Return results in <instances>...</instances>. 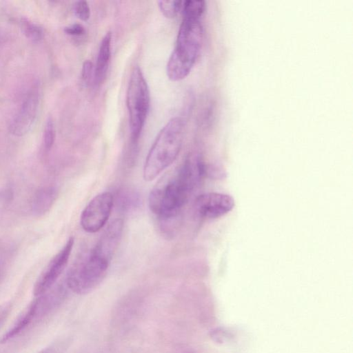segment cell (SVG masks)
<instances>
[{
    "label": "cell",
    "instance_id": "obj_1",
    "mask_svg": "<svg viewBox=\"0 0 353 353\" xmlns=\"http://www.w3.org/2000/svg\"><path fill=\"white\" fill-rule=\"evenodd\" d=\"M205 173L200 157L187 158L172 174L165 176L151 190L148 198L150 211L166 226L176 221L189 196Z\"/></svg>",
    "mask_w": 353,
    "mask_h": 353
},
{
    "label": "cell",
    "instance_id": "obj_2",
    "mask_svg": "<svg viewBox=\"0 0 353 353\" xmlns=\"http://www.w3.org/2000/svg\"><path fill=\"white\" fill-rule=\"evenodd\" d=\"M184 130V121L179 117L172 118L162 128L144 163L145 181H152L174 161L182 145Z\"/></svg>",
    "mask_w": 353,
    "mask_h": 353
},
{
    "label": "cell",
    "instance_id": "obj_3",
    "mask_svg": "<svg viewBox=\"0 0 353 353\" xmlns=\"http://www.w3.org/2000/svg\"><path fill=\"white\" fill-rule=\"evenodd\" d=\"M202 33L201 19H183L175 48L166 66L167 75L171 81L182 80L190 73L201 49Z\"/></svg>",
    "mask_w": 353,
    "mask_h": 353
},
{
    "label": "cell",
    "instance_id": "obj_4",
    "mask_svg": "<svg viewBox=\"0 0 353 353\" xmlns=\"http://www.w3.org/2000/svg\"><path fill=\"white\" fill-rule=\"evenodd\" d=\"M66 291L63 285H54L44 294L34 296V299L2 336L0 343H6L48 315L62 303Z\"/></svg>",
    "mask_w": 353,
    "mask_h": 353
},
{
    "label": "cell",
    "instance_id": "obj_5",
    "mask_svg": "<svg viewBox=\"0 0 353 353\" xmlns=\"http://www.w3.org/2000/svg\"><path fill=\"white\" fill-rule=\"evenodd\" d=\"M132 142L135 143L141 133L148 113L150 94L144 75L139 66L130 74L126 96Z\"/></svg>",
    "mask_w": 353,
    "mask_h": 353
},
{
    "label": "cell",
    "instance_id": "obj_6",
    "mask_svg": "<svg viewBox=\"0 0 353 353\" xmlns=\"http://www.w3.org/2000/svg\"><path fill=\"white\" fill-rule=\"evenodd\" d=\"M109 265L90 254L79 256L68 272L65 285L76 294H84L92 290L106 275Z\"/></svg>",
    "mask_w": 353,
    "mask_h": 353
},
{
    "label": "cell",
    "instance_id": "obj_7",
    "mask_svg": "<svg viewBox=\"0 0 353 353\" xmlns=\"http://www.w3.org/2000/svg\"><path fill=\"white\" fill-rule=\"evenodd\" d=\"M113 206V196L109 192L96 195L86 205L80 217V224L87 232L99 231L106 223Z\"/></svg>",
    "mask_w": 353,
    "mask_h": 353
},
{
    "label": "cell",
    "instance_id": "obj_8",
    "mask_svg": "<svg viewBox=\"0 0 353 353\" xmlns=\"http://www.w3.org/2000/svg\"><path fill=\"white\" fill-rule=\"evenodd\" d=\"M74 242V238L70 237L63 248L44 268L34 283L33 288L34 296L44 294L55 285L57 279L67 266Z\"/></svg>",
    "mask_w": 353,
    "mask_h": 353
},
{
    "label": "cell",
    "instance_id": "obj_9",
    "mask_svg": "<svg viewBox=\"0 0 353 353\" xmlns=\"http://www.w3.org/2000/svg\"><path fill=\"white\" fill-rule=\"evenodd\" d=\"M39 94L37 86H33L26 94L21 107L9 125L10 132L16 137L26 134L32 128L37 117Z\"/></svg>",
    "mask_w": 353,
    "mask_h": 353
},
{
    "label": "cell",
    "instance_id": "obj_10",
    "mask_svg": "<svg viewBox=\"0 0 353 353\" xmlns=\"http://www.w3.org/2000/svg\"><path fill=\"white\" fill-rule=\"evenodd\" d=\"M123 223L120 219L112 221L105 230L90 254L99 261L110 265L119 247L123 232Z\"/></svg>",
    "mask_w": 353,
    "mask_h": 353
},
{
    "label": "cell",
    "instance_id": "obj_11",
    "mask_svg": "<svg viewBox=\"0 0 353 353\" xmlns=\"http://www.w3.org/2000/svg\"><path fill=\"white\" fill-rule=\"evenodd\" d=\"M234 206V199L230 195L218 193H204L195 200L194 207L199 216L216 219L228 213Z\"/></svg>",
    "mask_w": 353,
    "mask_h": 353
},
{
    "label": "cell",
    "instance_id": "obj_12",
    "mask_svg": "<svg viewBox=\"0 0 353 353\" xmlns=\"http://www.w3.org/2000/svg\"><path fill=\"white\" fill-rule=\"evenodd\" d=\"M58 190L54 186H44L36 191L31 201V211L36 216L46 214L54 203Z\"/></svg>",
    "mask_w": 353,
    "mask_h": 353
},
{
    "label": "cell",
    "instance_id": "obj_13",
    "mask_svg": "<svg viewBox=\"0 0 353 353\" xmlns=\"http://www.w3.org/2000/svg\"><path fill=\"white\" fill-rule=\"evenodd\" d=\"M112 32L110 31L102 38L94 69V83L99 85L103 82L111 57Z\"/></svg>",
    "mask_w": 353,
    "mask_h": 353
},
{
    "label": "cell",
    "instance_id": "obj_14",
    "mask_svg": "<svg viewBox=\"0 0 353 353\" xmlns=\"http://www.w3.org/2000/svg\"><path fill=\"white\" fill-rule=\"evenodd\" d=\"M183 18L201 19L205 10V3L202 0H188L183 2Z\"/></svg>",
    "mask_w": 353,
    "mask_h": 353
},
{
    "label": "cell",
    "instance_id": "obj_15",
    "mask_svg": "<svg viewBox=\"0 0 353 353\" xmlns=\"http://www.w3.org/2000/svg\"><path fill=\"white\" fill-rule=\"evenodd\" d=\"M20 26L23 34L26 38L33 42H39L43 37V30L41 27L26 18H21Z\"/></svg>",
    "mask_w": 353,
    "mask_h": 353
},
{
    "label": "cell",
    "instance_id": "obj_16",
    "mask_svg": "<svg viewBox=\"0 0 353 353\" xmlns=\"http://www.w3.org/2000/svg\"><path fill=\"white\" fill-rule=\"evenodd\" d=\"M162 14L168 19L174 18L182 8L183 1L180 0H162L158 1Z\"/></svg>",
    "mask_w": 353,
    "mask_h": 353
},
{
    "label": "cell",
    "instance_id": "obj_17",
    "mask_svg": "<svg viewBox=\"0 0 353 353\" xmlns=\"http://www.w3.org/2000/svg\"><path fill=\"white\" fill-rule=\"evenodd\" d=\"M55 140V128L53 120L51 117H49L46 121L44 135H43V144L46 150L49 151Z\"/></svg>",
    "mask_w": 353,
    "mask_h": 353
},
{
    "label": "cell",
    "instance_id": "obj_18",
    "mask_svg": "<svg viewBox=\"0 0 353 353\" xmlns=\"http://www.w3.org/2000/svg\"><path fill=\"white\" fill-rule=\"evenodd\" d=\"M75 15L81 20L86 21L90 17V9L85 1H77L74 5Z\"/></svg>",
    "mask_w": 353,
    "mask_h": 353
},
{
    "label": "cell",
    "instance_id": "obj_19",
    "mask_svg": "<svg viewBox=\"0 0 353 353\" xmlns=\"http://www.w3.org/2000/svg\"><path fill=\"white\" fill-rule=\"evenodd\" d=\"M64 32L68 35L79 37L84 34L85 30L84 27L81 24L74 23L70 26L65 27Z\"/></svg>",
    "mask_w": 353,
    "mask_h": 353
},
{
    "label": "cell",
    "instance_id": "obj_20",
    "mask_svg": "<svg viewBox=\"0 0 353 353\" xmlns=\"http://www.w3.org/2000/svg\"><path fill=\"white\" fill-rule=\"evenodd\" d=\"M92 63L90 60H85L82 65L81 70V79L83 83H87L92 74Z\"/></svg>",
    "mask_w": 353,
    "mask_h": 353
},
{
    "label": "cell",
    "instance_id": "obj_21",
    "mask_svg": "<svg viewBox=\"0 0 353 353\" xmlns=\"http://www.w3.org/2000/svg\"><path fill=\"white\" fill-rule=\"evenodd\" d=\"M12 310V304L10 302H5L0 305V327L7 319Z\"/></svg>",
    "mask_w": 353,
    "mask_h": 353
},
{
    "label": "cell",
    "instance_id": "obj_22",
    "mask_svg": "<svg viewBox=\"0 0 353 353\" xmlns=\"http://www.w3.org/2000/svg\"><path fill=\"white\" fill-rule=\"evenodd\" d=\"M37 353H61V350L58 345H51L43 348Z\"/></svg>",
    "mask_w": 353,
    "mask_h": 353
},
{
    "label": "cell",
    "instance_id": "obj_23",
    "mask_svg": "<svg viewBox=\"0 0 353 353\" xmlns=\"http://www.w3.org/2000/svg\"><path fill=\"white\" fill-rule=\"evenodd\" d=\"M12 196V192L10 188H6L0 192V198L3 201H9Z\"/></svg>",
    "mask_w": 353,
    "mask_h": 353
},
{
    "label": "cell",
    "instance_id": "obj_24",
    "mask_svg": "<svg viewBox=\"0 0 353 353\" xmlns=\"http://www.w3.org/2000/svg\"><path fill=\"white\" fill-rule=\"evenodd\" d=\"M3 267H4V265L2 263H0V281L3 275Z\"/></svg>",
    "mask_w": 353,
    "mask_h": 353
}]
</instances>
